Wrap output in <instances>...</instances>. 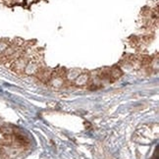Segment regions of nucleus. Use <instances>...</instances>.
I'll list each match as a JSON object with an SVG mask.
<instances>
[{
	"label": "nucleus",
	"mask_w": 159,
	"mask_h": 159,
	"mask_svg": "<svg viewBox=\"0 0 159 159\" xmlns=\"http://www.w3.org/2000/svg\"><path fill=\"white\" fill-rule=\"evenodd\" d=\"M28 60L24 57H20V58H18L14 61V63L12 65V68L14 69L16 72H21V71L25 70L26 64H28Z\"/></svg>",
	"instance_id": "nucleus-1"
},
{
	"label": "nucleus",
	"mask_w": 159,
	"mask_h": 159,
	"mask_svg": "<svg viewBox=\"0 0 159 159\" xmlns=\"http://www.w3.org/2000/svg\"><path fill=\"white\" fill-rule=\"evenodd\" d=\"M88 79H90V77H88L87 74H82L77 77V79L75 80V83H76L77 86H83L86 85V83H87Z\"/></svg>",
	"instance_id": "nucleus-3"
},
{
	"label": "nucleus",
	"mask_w": 159,
	"mask_h": 159,
	"mask_svg": "<svg viewBox=\"0 0 159 159\" xmlns=\"http://www.w3.org/2000/svg\"><path fill=\"white\" fill-rule=\"evenodd\" d=\"M78 76H79V72H77L76 70H71L70 72H69V74H68L67 77H68L70 80H76Z\"/></svg>",
	"instance_id": "nucleus-7"
},
{
	"label": "nucleus",
	"mask_w": 159,
	"mask_h": 159,
	"mask_svg": "<svg viewBox=\"0 0 159 159\" xmlns=\"http://www.w3.org/2000/svg\"><path fill=\"white\" fill-rule=\"evenodd\" d=\"M51 83H52L53 87H59L62 86L63 81H62V79L60 77H54V78H52V80H51Z\"/></svg>",
	"instance_id": "nucleus-5"
},
{
	"label": "nucleus",
	"mask_w": 159,
	"mask_h": 159,
	"mask_svg": "<svg viewBox=\"0 0 159 159\" xmlns=\"http://www.w3.org/2000/svg\"><path fill=\"white\" fill-rule=\"evenodd\" d=\"M37 64L34 61H30L26 64V68H25V73L28 75H33L34 73H37Z\"/></svg>",
	"instance_id": "nucleus-2"
},
{
	"label": "nucleus",
	"mask_w": 159,
	"mask_h": 159,
	"mask_svg": "<svg viewBox=\"0 0 159 159\" xmlns=\"http://www.w3.org/2000/svg\"><path fill=\"white\" fill-rule=\"evenodd\" d=\"M122 76V71L118 68H113L110 72V77L113 78L114 80H117Z\"/></svg>",
	"instance_id": "nucleus-4"
},
{
	"label": "nucleus",
	"mask_w": 159,
	"mask_h": 159,
	"mask_svg": "<svg viewBox=\"0 0 159 159\" xmlns=\"http://www.w3.org/2000/svg\"><path fill=\"white\" fill-rule=\"evenodd\" d=\"M8 44L6 42H4V41H0V56H1L4 51H5L7 48H8Z\"/></svg>",
	"instance_id": "nucleus-8"
},
{
	"label": "nucleus",
	"mask_w": 159,
	"mask_h": 159,
	"mask_svg": "<svg viewBox=\"0 0 159 159\" xmlns=\"http://www.w3.org/2000/svg\"><path fill=\"white\" fill-rule=\"evenodd\" d=\"M0 151H1V150H0Z\"/></svg>",
	"instance_id": "nucleus-9"
},
{
	"label": "nucleus",
	"mask_w": 159,
	"mask_h": 159,
	"mask_svg": "<svg viewBox=\"0 0 159 159\" xmlns=\"http://www.w3.org/2000/svg\"><path fill=\"white\" fill-rule=\"evenodd\" d=\"M2 134L6 135V136H11L14 134V130L12 129L11 127H2L1 129H0Z\"/></svg>",
	"instance_id": "nucleus-6"
}]
</instances>
